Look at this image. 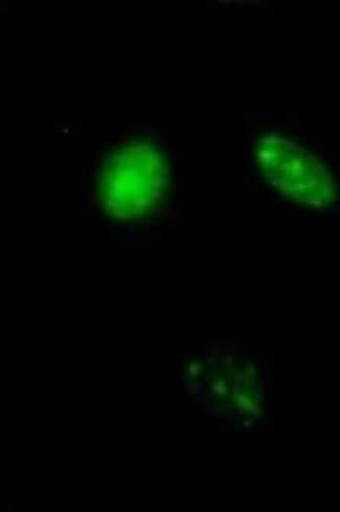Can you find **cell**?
Wrapping results in <instances>:
<instances>
[{
  "label": "cell",
  "mask_w": 340,
  "mask_h": 512,
  "mask_svg": "<svg viewBox=\"0 0 340 512\" xmlns=\"http://www.w3.org/2000/svg\"><path fill=\"white\" fill-rule=\"evenodd\" d=\"M257 160L268 183L293 203L323 209L335 202L332 172L297 142L268 133L258 142Z\"/></svg>",
  "instance_id": "cell-1"
}]
</instances>
